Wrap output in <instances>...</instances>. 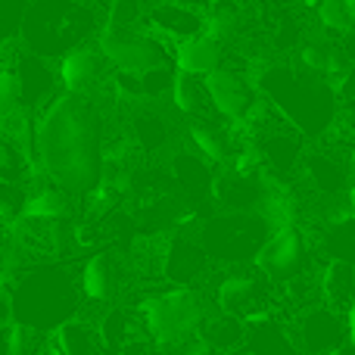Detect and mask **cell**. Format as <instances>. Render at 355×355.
<instances>
[{
  "label": "cell",
  "instance_id": "4",
  "mask_svg": "<svg viewBox=\"0 0 355 355\" xmlns=\"http://www.w3.org/2000/svg\"><path fill=\"white\" fill-rule=\"evenodd\" d=\"M97 19L78 0H28L19 37L37 56H62L69 47L85 44Z\"/></svg>",
  "mask_w": 355,
  "mask_h": 355
},
{
  "label": "cell",
  "instance_id": "2",
  "mask_svg": "<svg viewBox=\"0 0 355 355\" xmlns=\"http://www.w3.org/2000/svg\"><path fill=\"white\" fill-rule=\"evenodd\" d=\"M12 321L35 327L41 334H50L62 321L75 318L78 312V290L72 277L60 265H41V268H25L16 277L10 290Z\"/></svg>",
  "mask_w": 355,
  "mask_h": 355
},
{
  "label": "cell",
  "instance_id": "22",
  "mask_svg": "<svg viewBox=\"0 0 355 355\" xmlns=\"http://www.w3.org/2000/svg\"><path fill=\"white\" fill-rule=\"evenodd\" d=\"M44 349H56V352H66V355H85V352L103 349V343H100V334L94 324L78 321V318H69V321H62L56 331H50V340Z\"/></svg>",
  "mask_w": 355,
  "mask_h": 355
},
{
  "label": "cell",
  "instance_id": "9",
  "mask_svg": "<svg viewBox=\"0 0 355 355\" xmlns=\"http://www.w3.org/2000/svg\"><path fill=\"white\" fill-rule=\"evenodd\" d=\"M215 302L218 312L237 315V318L250 321L256 315L271 312L275 306V284L262 275V271H231L215 290Z\"/></svg>",
  "mask_w": 355,
  "mask_h": 355
},
{
  "label": "cell",
  "instance_id": "13",
  "mask_svg": "<svg viewBox=\"0 0 355 355\" xmlns=\"http://www.w3.org/2000/svg\"><path fill=\"white\" fill-rule=\"evenodd\" d=\"M10 69L19 78L22 106L28 112H37L41 106H47L50 100L60 94L56 91L60 78H56V72L47 66V56H37V53H31V50H25V53H16V62H12Z\"/></svg>",
  "mask_w": 355,
  "mask_h": 355
},
{
  "label": "cell",
  "instance_id": "8",
  "mask_svg": "<svg viewBox=\"0 0 355 355\" xmlns=\"http://www.w3.org/2000/svg\"><path fill=\"white\" fill-rule=\"evenodd\" d=\"M309 250H312V234L302 231L300 225H281L265 237L252 262L275 287H284L290 277L309 268Z\"/></svg>",
  "mask_w": 355,
  "mask_h": 355
},
{
  "label": "cell",
  "instance_id": "17",
  "mask_svg": "<svg viewBox=\"0 0 355 355\" xmlns=\"http://www.w3.org/2000/svg\"><path fill=\"white\" fill-rule=\"evenodd\" d=\"M122 287V265L112 252H97L81 268V293L91 302H110L116 300Z\"/></svg>",
  "mask_w": 355,
  "mask_h": 355
},
{
  "label": "cell",
  "instance_id": "34",
  "mask_svg": "<svg viewBox=\"0 0 355 355\" xmlns=\"http://www.w3.org/2000/svg\"><path fill=\"white\" fill-rule=\"evenodd\" d=\"M156 3H187V6H206L209 0H156Z\"/></svg>",
  "mask_w": 355,
  "mask_h": 355
},
{
  "label": "cell",
  "instance_id": "14",
  "mask_svg": "<svg viewBox=\"0 0 355 355\" xmlns=\"http://www.w3.org/2000/svg\"><path fill=\"white\" fill-rule=\"evenodd\" d=\"M144 25L150 31H156L159 37H166L168 44L193 37L202 31V10L187 3H153L150 12L144 16Z\"/></svg>",
  "mask_w": 355,
  "mask_h": 355
},
{
  "label": "cell",
  "instance_id": "15",
  "mask_svg": "<svg viewBox=\"0 0 355 355\" xmlns=\"http://www.w3.org/2000/svg\"><path fill=\"white\" fill-rule=\"evenodd\" d=\"M209 265H212V259H209L206 246L196 243V240H187V237L172 240V243L166 246V252H162V275L172 284H184V287L200 281V277H206Z\"/></svg>",
  "mask_w": 355,
  "mask_h": 355
},
{
  "label": "cell",
  "instance_id": "20",
  "mask_svg": "<svg viewBox=\"0 0 355 355\" xmlns=\"http://www.w3.org/2000/svg\"><path fill=\"white\" fill-rule=\"evenodd\" d=\"M97 334H100V343H103V349H128L131 343H135L137 337H147V331H144V321L137 312H131V309H110V312L100 318L97 324Z\"/></svg>",
  "mask_w": 355,
  "mask_h": 355
},
{
  "label": "cell",
  "instance_id": "1",
  "mask_svg": "<svg viewBox=\"0 0 355 355\" xmlns=\"http://www.w3.org/2000/svg\"><path fill=\"white\" fill-rule=\"evenodd\" d=\"M103 147V112L91 94L60 91L35 112L31 159L72 196H85L100 181Z\"/></svg>",
  "mask_w": 355,
  "mask_h": 355
},
{
  "label": "cell",
  "instance_id": "27",
  "mask_svg": "<svg viewBox=\"0 0 355 355\" xmlns=\"http://www.w3.org/2000/svg\"><path fill=\"white\" fill-rule=\"evenodd\" d=\"M327 243H331V252L337 259H346V262L355 265V218L352 215L334 221L331 234H327Z\"/></svg>",
  "mask_w": 355,
  "mask_h": 355
},
{
  "label": "cell",
  "instance_id": "31",
  "mask_svg": "<svg viewBox=\"0 0 355 355\" xmlns=\"http://www.w3.org/2000/svg\"><path fill=\"white\" fill-rule=\"evenodd\" d=\"M25 6L28 0H0V44H10L12 37H19Z\"/></svg>",
  "mask_w": 355,
  "mask_h": 355
},
{
  "label": "cell",
  "instance_id": "16",
  "mask_svg": "<svg viewBox=\"0 0 355 355\" xmlns=\"http://www.w3.org/2000/svg\"><path fill=\"white\" fill-rule=\"evenodd\" d=\"M172 62L181 72H193V75H209L218 66H225V44H218L209 35H193L184 41L172 44Z\"/></svg>",
  "mask_w": 355,
  "mask_h": 355
},
{
  "label": "cell",
  "instance_id": "7",
  "mask_svg": "<svg viewBox=\"0 0 355 355\" xmlns=\"http://www.w3.org/2000/svg\"><path fill=\"white\" fill-rule=\"evenodd\" d=\"M97 47L112 69H128V72H144L150 66L168 62L172 53V44L150 31L147 25L144 31L135 25H103V31L97 35Z\"/></svg>",
  "mask_w": 355,
  "mask_h": 355
},
{
  "label": "cell",
  "instance_id": "26",
  "mask_svg": "<svg viewBox=\"0 0 355 355\" xmlns=\"http://www.w3.org/2000/svg\"><path fill=\"white\" fill-rule=\"evenodd\" d=\"M47 346V334L35 331V327L22 324V321H12L6 324V352L10 355H25V352H37Z\"/></svg>",
  "mask_w": 355,
  "mask_h": 355
},
{
  "label": "cell",
  "instance_id": "21",
  "mask_svg": "<svg viewBox=\"0 0 355 355\" xmlns=\"http://www.w3.org/2000/svg\"><path fill=\"white\" fill-rule=\"evenodd\" d=\"M318 277H321V300L327 306H334L337 312H343L355 300V265L352 262L334 256Z\"/></svg>",
  "mask_w": 355,
  "mask_h": 355
},
{
  "label": "cell",
  "instance_id": "28",
  "mask_svg": "<svg viewBox=\"0 0 355 355\" xmlns=\"http://www.w3.org/2000/svg\"><path fill=\"white\" fill-rule=\"evenodd\" d=\"M315 12H318V25L327 31V35H337V37H343L346 31H352L349 16H346V6H343V0H318V6H315Z\"/></svg>",
  "mask_w": 355,
  "mask_h": 355
},
{
  "label": "cell",
  "instance_id": "25",
  "mask_svg": "<svg viewBox=\"0 0 355 355\" xmlns=\"http://www.w3.org/2000/svg\"><path fill=\"white\" fill-rule=\"evenodd\" d=\"M131 128H135V141L141 144V150H147V153H156V150H162L168 144V125L159 112H150V110L137 112Z\"/></svg>",
  "mask_w": 355,
  "mask_h": 355
},
{
  "label": "cell",
  "instance_id": "3",
  "mask_svg": "<svg viewBox=\"0 0 355 355\" xmlns=\"http://www.w3.org/2000/svg\"><path fill=\"white\" fill-rule=\"evenodd\" d=\"M256 87L284 112L296 131H327L334 122V87L318 75H306L300 69L268 66L259 72Z\"/></svg>",
  "mask_w": 355,
  "mask_h": 355
},
{
  "label": "cell",
  "instance_id": "23",
  "mask_svg": "<svg viewBox=\"0 0 355 355\" xmlns=\"http://www.w3.org/2000/svg\"><path fill=\"white\" fill-rule=\"evenodd\" d=\"M200 340L206 343V349H243L246 343V321L237 315L218 312L212 318H202L200 324Z\"/></svg>",
  "mask_w": 355,
  "mask_h": 355
},
{
  "label": "cell",
  "instance_id": "12",
  "mask_svg": "<svg viewBox=\"0 0 355 355\" xmlns=\"http://www.w3.org/2000/svg\"><path fill=\"white\" fill-rule=\"evenodd\" d=\"M106 56L100 53L97 44H75L66 53L60 56L56 66V78H60L62 91H75V94H91L100 81L106 78Z\"/></svg>",
  "mask_w": 355,
  "mask_h": 355
},
{
  "label": "cell",
  "instance_id": "33",
  "mask_svg": "<svg viewBox=\"0 0 355 355\" xmlns=\"http://www.w3.org/2000/svg\"><path fill=\"white\" fill-rule=\"evenodd\" d=\"M343 312H346V315H343V321H346V343L355 346V300L343 309Z\"/></svg>",
  "mask_w": 355,
  "mask_h": 355
},
{
  "label": "cell",
  "instance_id": "35",
  "mask_svg": "<svg viewBox=\"0 0 355 355\" xmlns=\"http://www.w3.org/2000/svg\"><path fill=\"white\" fill-rule=\"evenodd\" d=\"M352 162H355V159H352Z\"/></svg>",
  "mask_w": 355,
  "mask_h": 355
},
{
  "label": "cell",
  "instance_id": "18",
  "mask_svg": "<svg viewBox=\"0 0 355 355\" xmlns=\"http://www.w3.org/2000/svg\"><path fill=\"white\" fill-rule=\"evenodd\" d=\"M72 206H75V196L69 193L66 187H60V184L50 181V178H41L35 187H28L22 215H28V218L62 221L72 215Z\"/></svg>",
  "mask_w": 355,
  "mask_h": 355
},
{
  "label": "cell",
  "instance_id": "29",
  "mask_svg": "<svg viewBox=\"0 0 355 355\" xmlns=\"http://www.w3.org/2000/svg\"><path fill=\"white\" fill-rule=\"evenodd\" d=\"M172 81H175V69L168 62H159V66H150L141 72V87L147 100H159L166 94H172Z\"/></svg>",
  "mask_w": 355,
  "mask_h": 355
},
{
  "label": "cell",
  "instance_id": "24",
  "mask_svg": "<svg viewBox=\"0 0 355 355\" xmlns=\"http://www.w3.org/2000/svg\"><path fill=\"white\" fill-rule=\"evenodd\" d=\"M172 100L184 116L209 119V112H215L212 100H209V91H206V81H202V75H193V72H181V69H175Z\"/></svg>",
  "mask_w": 355,
  "mask_h": 355
},
{
  "label": "cell",
  "instance_id": "30",
  "mask_svg": "<svg viewBox=\"0 0 355 355\" xmlns=\"http://www.w3.org/2000/svg\"><path fill=\"white\" fill-rule=\"evenodd\" d=\"M16 110H22V91H19V78L10 66L0 62V125L12 116Z\"/></svg>",
  "mask_w": 355,
  "mask_h": 355
},
{
  "label": "cell",
  "instance_id": "6",
  "mask_svg": "<svg viewBox=\"0 0 355 355\" xmlns=\"http://www.w3.org/2000/svg\"><path fill=\"white\" fill-rule=\"evenodd\" d=\"M271 234V225L262 218L259 209H231L227 215L209 218L202 225V240L209 259L221 262H246L256 259L259 246Z\"/></svg>",
  "mask_w": 355,
  "mask_h": 355
},
{
  "label": "cell",
  "instance_id": "19",
  "mask_svg": "<svg viewBox=\"0 0 355 355\" xmlns=\"http://www.w3.org/2000/svg\"><path fill=\"white\" fill-rule=\"evenodd\" d=\"M302 168H306L309 181L318 193L324 196H337L340 190H346V159L337 153V150H324V153H309L302 156Z\"/></svg>",
  "mask_w": 355,
  "mask_h": 355
},
{
  "label": "cell",
  "instance_id": "32",
  "mask_svg": "<svg viewBox=\"0 0 355 355\" xmlns=\"http://www.w3.org/2000/svg\"><path fill=\"white\" fill-rule=\"evenodd\" d=\"M12 321V302H10V290L0 287V327H6Z\"/></svg>",
  "mask_w": 355,
  "mask_h": 355
},
{
  "label": "cell",
  "instance_id": "5",
  "mask_svg": "<svg viewBox=\"0 0 355 355\" xmlns=\"http://www.w3.org/2000/svg\"><path fill=\"white\" fill-rule=\"evenodd\" d=\"M137 315L144 321V331L162 349L190 346V340L200 337V324L206 318L202 300L184 284H175L172 290H162L156 296L137 306Z\"/></svg>",
  "mask_w": 355,
  "mask_h": 355
},
{
  "label": "cell",
  "instance_id": "10",
  "mask_svg": "<svg viewBox=\"0 0 355 355\" xmlns=\"http://www.w3.org/2000/svg\"><path fill=\"white\" fill-rule=\"evenodd\" d=\"M202 81H206L212 110L221 122L243 125L246 119H250L252 106H256V100H259L256 81H250L243 72H234V69H227V66H218L215 72L202 75Z\"/></svg>",
  "mask_w": 355,
  "mask_h": 355
},
{
  "label": "cell",
  "instance_id": "11",
  "mask_svg": "<svg viewBox=\"0 0 355 355\" xmlns=\"http://www.w3.org/2000/svg\"><path fill=\"white\" fill-rule=\"evenodd\" d=\"M296 349L309 352H334L346 346V321L334 306H327L324 300L306 306L300 312V318L290 324Z\"/></svg>",
  "mask_w": 355,
  "mask_h": 355
}]
</instances>
